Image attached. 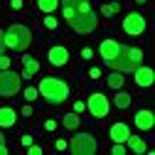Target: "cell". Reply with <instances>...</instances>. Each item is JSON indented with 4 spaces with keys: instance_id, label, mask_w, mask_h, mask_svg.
I'll use <instances>...</instances> for the list:
<instances>
[{
    "instance_id": "4316f807",
    "label": "cell",
    "mask_w": 155,
    "mask_h": 155,
    "mask_svg": "<svg viewBox=\"0 0 155 155\" xmlns=\"http://www.w3.org/2000/svg\"><path fill=\"white\" fill-rule=\"evenodd\" d=\"M84 108H86V104H84V101H76V104H74V111H76V113H81Z\"/></svg>"
},
{
    "instance_id": "7a4b0ae2",
    "label": "cell",
    "mask_w": 155,
    "mask_h": 155,
    "mask_svg": "<svg viewBox=\"0 0 155 155\" xmlns=\"http://www.w3.org/2000/svg\"><path fill=\"white\" fill-rule=\"evenodd\" d=\"M37 94H42L49 104H62V101H67V96H69V86L62 79L45 76V79L40 81V86H37Z\"/></svg>"
},
{
    "instance_id": "f1b7e54d",
    "label": "cell",
    "mask_w": 155,
    "mask_h": 155,
    "mask_svg": "<svg viewBox=\"0 0 155 155\" xmlns=\"http://www.w3.org/2000/svg\"><path fill=\"white\" fill-rule=\"evenodd\" d=\"M8 148H5V138H3V133H0V155H5Z\"/></svg>"
},
{
    "instance_id": "4fadbf2b",
    "label": "cell",
    "mask_w": 155,
    "mask_h": 155,
    "mask_svg": "<svg viewBox=\"0 0 155 155\" xmlns=\"http://www.w3.org/2000/svg\"><path fill=\"white\" fill-rule=\"evenodd\" d=\"M153 123H155V118H153V113H150L148 108H143V111L135 113V126H138L140 130H150Z\"/></svg>"
},
{
    "instance_id": "603a6c76",
    "label": "cell",
    "mask_w": 155,
    "mask_h": 155,
    "mask_svg": "<svg viewBox=\"0 0 155 155\" xmlns=\"http://www.w3.org/2000/svg\"><path fill=\"white\" fill-rule=\"evenodd\" d=\"M25 99L27 101H35L37 99V89H25Z\"/></svg>"
},
{
    "instance_id": "1f68e13d",
    "label": "cell",
    "mask_w": 155,
    "mask_h": 155,
    "mask_svg": "<svg viewBox=\"0 0 155 155\" xmlns=\"http://www.w3.org/2000/svg\"><path fill=\"white\" fill-rule=\"evenodd\" d=\"M10 5H12V10H20V8H22V0H12Z\"/></svg>"
},
{
    "instance_id": "8992f818",
    "label": "cell",
    "mask_w": 155,
    "mask_h": 155,
    "mask_svg": "<svg viewBox=\"0 0 155 155\" xmlns=\"http://www.w3.org/2000/svg\"><path fill=\"white\" fill-rule=\"evenodd\" d=\"M17 91H20V74L0 69V96H15Z\"/></svg>"
},
{
    "instance_id": "5b68a950",
    "label": "cell",
    "mask_w": 155,
    "mask_h": 155,
    "mask_svg": "<svg viewBox=\"0 0 155 155\" xmlns=\"http://www.w3.org/2000/svg\"><path fill=\"white\" fill-rule=\"evenodd\" d=\"M69 148H71L74 155H94L96 153V140H94V135H89V133H79V135L71 138Z\"/></svg>"
},
{
    "instance_id": "e575fe53",
    "label": "cell",
    "mask_w": 155,
    "mask_h": 155,
    "mask_svg": "<svg viewBox=\"0 0 155 155\" xmlns=\"http://www.w3.org/2000/svg\"><path fill=\"white\" fill-rule=\"evenodd\" d=\"M54 145H57V150H64V148H67V143H64V140H57Z\"/></svg>"
},
{
    "instance_id": "ffe728a7",
    "label": "cell",
    "mask_w": 155,
    "mask_h": 155,
    "mask_svg": "<svg viewBox=\"0 0 155 155\" xmlns=\"http://www.w3.org/2000/svg\"><path fill=\"white\" fill-rule=\"evenodd\" d=\"M116 106H118V108H128L130 106V96L126 91H118V94H116Z\"/></svg>"
},
{
    "instance_id": "cb8c5ba5",
    "label": "cell",
    "mask_w": 155,
    "mask_h": 155,
    "mask_svg": "<svg viewBox=\"0 0 155 155\" xmlns=\"http://www.w3.org/2000/svg\"><path fill=\"white\" fill-rule=\"evenodd\" d=\"M45 27L54 30V27H57V20H54V17H45Z\"/></svg>"
},
{
    "instance_id": "52a82bcc",
    "label": "cell",
    "mask_w": 155,
    "mask_h": 155,
    "mask_svg": "<svg viewBox=\"0 0 155 155\" xmlns=\"http://www.w3.org/2000/svg\"><path fill=\"white\" fill-rule=\"evenodd\" d=\"M86 108L91 111V116H96V118H106L108 116V99L104 94H91Z\"/></svg>"
},
{
    "instance_id": "3957f363",
    "label": "cell",
    "mask_w": 155,
    "mask_h": 155,
    "mask_svg": "<svg viewBox=\"0 0 155 155\" xmlns=\"http://www.w3.org/2000/svg\"><path fill=\"white\" fill-rule=\"evenodd\" d=\"M3 42H5V47L15 49V52H25L32 42V35L25 25H10L8 32L3 35Z\"/></svg>"
},
{
    "instance_id": "83f0119b",
    "label": "cell",
    "mask_w": 155,
    "mask_h": 155,
    "mask_svg": "<svg viewBox=\"0 0 155 155\" xmlns=\"http://www.w3.org/2000/svg\"><path fill=\"white\" fill-rule=\"evenodd\" d=\"M30 155H42V148H37V145L30 143Z\"/></svg>"
},
{
    "instance_id": "d4e9b609",
    "label": "cell",
    "mask_w": 155,
    "mask_h": 155,
    "mask_svg": "<svg viewBox=\"0 0 155 155\" xmlns=\"http://www.w3.org/2000/svg\"><path fill=\"white\" fill-rule=\"evenodd\" d=\"M123 153H126V148H123L121 143H116V145H113V155H123Z\"/></svg>"
},
{
    "instance_id": "d6a6232c",
    "label": "cell",
    "mask_w": 155,
    "mask_h": 155,
    "mask_svg": "<svg viewBox=\"0 0 155 155\" xmlns=\"http://www.w3.org/2000/svg\"><path fill=\"white\" fill-rule=\"evenodd\" d=\"M45 128H47V130H54V128H57V123H54V121H47V123H45Z\"/></svg>"
},
{
    "instance_id": "6da1fadb",
    "label": "cell",
    "mask_w": 155,
    "mask_h": 155,
    "mask_svg": "<svg viewBox=\"0 0 155 155\" xmlns=\"http://www.w3.org/2000/svg\"><path fill=\"white\" fill-rule=\"evenodd\" d=\"M111 69H116V71H121V74H126V71H135L140 64H143V52L138 49V47H126V45H121V52L113 57V59H108L106 62Z\"/></svg>"
},
{
    "instance_id": "8d00e7d4",
    "label": "cell",
    "mask_w": 155,
    "mask_h": 155,
    "mask_svg": "<svg viewBox=\"0 0 155 155\" xmlns=\"http://www.w3.org/2000/svg\"><path fill=\"white\" fill-rule=\"evenodd\" d=\"M135 3H140V5H143V3H145V0H135Z\"/></svg>"
},
{
    "instance_id": "ba28073f",
    "label": "cell",
    "mask_w": 155,
    "mask_h": 155,
    "mask_svg": "<svg viewBox=\"0 0 155 155\" xmlns=\"http://www.w3.org/2000/svg\"><path fill=\"white\" fill-rule=\"evenodd\" d=\"M145 30V20L138 15V12H130L123 17V32L126 35H140Z\"/></svg>"
},
{
    "instance_id": "4dcf8cb0",
    "label": "cell",
    "mask_w": 155,
    "mask_h": 155,
    "mask_svg": "<svg viewBox=\"0 0 155 155\" xmlns=\"http://www.w3.org/2000/svg\"><path fill=\"white\" fill-rule=\"evenodd\" d=\"M91 54H94V52H91L89 47H86V49H81V57H84V59H91Z\"/></svg>"
},
{
    "instance_id": "44dd1931",
    "label": "cell",
    "mask_w": 155,
    "mask_h": 155,
    "mask_svg": "<svg viewBox=\"0 0 155 155\" xmlns=\"http://www.w3.org/2000/svg\"><path fill=\"white\" fill-rule=\"evenodd\" d=\"M62 123H64V128H76V126H79V116H76V113H67L62 118Z\"/></svg>"
},
{
    "instance_id": "7402d4cb",
    "label": "cell",
    "mask_w": 155,
    "mask_h": 155,
    "mask_svg": "<svg viewBox=\"0 0 155 155\" xmlns=\"http://www.w3.org/2000/svg\"><path fill=\"white\" fill-rule=\"evenodd\" d=\"M116 10H118V5H116V3H111V5H104V8H101V12H104V15H113Z\"/></svg>"
},
{
    "instance_id": "484cf974",
    "label": "cell",
    "mask_w": 155,
    "mask_h": 155,
    "mask_svg": "<svg viewBox=\"0 0 155 155\" xmlns=\"http://www.w3.org/2000/svg\"><path fill=\"white\" fill-rule=\"evenodd\" d=\"M10 67V59H8V57H3V54H0V69H8Z\"/></svg>"
},
{
    "instance_id": "8fae6325",
    "label": "cell",
    "mask_w": 155,
    "mask_h": 155,
    "mask_svg": "<svg viewBox=\"0 0 155 155\" xmlns=\"http://www.w3.org/2000/svg\"><path fill=\"white\" fill-rule=\"evenodd\" d=\"M99 52H101L104 59L108 62V59H113V57L121 52V45L116 42V40H104V42H101V47H99Z\"/></svg>"
},
{
    "instance_id": "30bf717a",
    "label": "cell",
    "mask_w": 155,
    "mask_h": 155,
    "mask_svg": "<svg viewBox=\"0 0 155 155\" xmlns=\"http://www.w3.org/2000/svg\"><path fill=\"white\" fill-rule=\"evenodd\" d=\"M133 74H135V84H138V86H150V84H153V79H155L153 69H150V67H143V64L135 69Z\"/></svg>"
},
{
    "instance_id": "d590c367",
    "label": "cell",
    "mask_w": 155,
    "mask_h": 155,
    "mask_svg": "<svg viewBox=\"0 0 155 155\" xmlns=\"http://www.w3.org/2000/svg\"><path fill=\"white\" fill-rule=\"evenodd\" d=\"M3 47H5V42H3V32H0V54H3Z\"/></svg>"
},
{
    "instance_id": "9c48e42d",
    "label": "cell",
    "mask_w": 155,
    "mask_h": 155,
    "mask_svg": "<svg viewBox=\"0 0 155 155\" xmlns=\"http://www.w3.org/2000/svg\"><path fill=\"white\" fill-rule=\"evenodd\" d=\"M84 10H89V0H62V12L67 20L74 17L76 12H84Z\"/></svg>"
},
{
    "instance_id": "7c38bea8",
    "label": "cell",
    "mask_w": 155,
    "mask_h": 155,
    "mask_svg": "<svg viewBox=\"0 0 155 155\" xmlns=\"http://www.w3.org/2000/svg\"><path fill=\"white\" fill-rule=\"evenodd\" d=\"M49 62H52L54 67H64V64L69 62V52H67L64 47H52V49H49Z\"/></svg>"
},
{
    "instance_id": "f546056e",
    "label": "cell",
    "mask_w": 155,
    "mask_h": 155,
    "mask_svg": "<svg viewBox=\"0 0 155 155\" xmlns=\"http://www.w3.org/2000/svg\"><path fill=\"white\" fill-rule=\"evenodd\" d=\"M89 76H91V79H99V76H101V71H99V69H96V67H94V69L89 71Z\"/></svg>"
},
{
    "instance_id": "9a60e30c",
    "label": "cell",
    "mask_w": 155,
    "mask_h": 155,
    "mask_svg": "<svg viewBox=\"0 0 155 155\" xmlns=\"http://www.w3.org/2000/svg\"><path fill=\"white\" fill-rule=\"evenodd\" d=\"M22 79H30V76H35L37 74V69H40V64H37V59L35 57H22Z\"/></svg>"
},
{
    "instance_id": "e0dca14e",
    "label": "cell",
    "mask_w": 155,
    "mask_h": 155,
    "mask_svg": "<svg viewBox=\"0 0 155 155\" xmlns=\"http://www.w3.org/2000/svg\"><path fill=\"white\" fill-rule=\"evenodd\" d=\"M126 143L130 145V150H133V153H145V143H143L140 138H135V135H128Z\"/></svg>"
},
{
    "instance_id": "836d02e7",
    "label": "cell",
    "mask_w": 155,
    "mask_h": 155,
    "mask_svg": "<svg viewBox=\"0 0 155 155\" xmlns=\"http://www.w3.org/2000/svg\"><path fill=\"white\" fill-rule=\"evenodd\" d=\"M32 143V135H22V145H30Z\"/></svg>"
},
{
    "instance_id": "2e32d148",
    "label": "cell",
    "mask_w": 155,
    "mask_h": 155,
    "mask_svg": "<svg viewBox=\"0 0 155 155\" xmlns=\"http://www.w3.org/2000/svg\"><path fill=\"white\" fill-rule=\"evenodd\" d=\"M15 118H17V116H15V111L12 108H0V126H3V128H10V126H15Z\"/></svg>"
},
{
    "instance_id": "ac0fdd59",
    "label": "cell",
    "mask_w": 155,
    "mask_h": 155,
    "mask_svg": "<svg viewBox=\"0 0 155 155\" xmlns=\"http://www.w3.org/2000/svg\"><path fill=\"white\" fill-rule=\"evenodd\" d=\"M37 5H40L42 12H54L59 8V0H37Z\"/></svg>"
},
{
    "instance_id": "d6986e66",
    "label": "cell",
    "mask_w": 155,
    "mask_h": 155,
    "mask_svg": "<svg viewBox=\"0 0 155 155\" xmlns=\"http://www.w3.org/2000/svg\"><path fill=\"white\" fill-rule=\"evenodd\" d=\"M108 86H111V89H121V86H123V74H121V71H113V74L108 76Z\"/></svg>"
},
{
    "instance_id": "5bb4252c",
    "label": "cell",
    "mask_w": 155,
    "mask_h": 155,
    "mask_svg": "<svg viewBox=\"0 0 155 155\" xmlns=\"http://www.w3.org/2000/svg\"><path fill=\"white\" fill-rule=\"evenodd\" d=\"M128 135H130V130H128L126 123H113V126H111V138H113L116 143H126Z\"/></svg>"
},
{
    "instance_id": "277c9868",
    "label": "cell",
    "mask_w": 155,
    "mask_h": 155,
    "mask_svg": "<svg viewBox=\"0 0 155 155\" xmlns=\"http://www.w3.org/2000/svg\"><path fill=\"white\" fill-rule=\"evenodd\" d=\"M67 22L74 27V32L89 35V32H94V27H96V15H94V10L89 8V10H84V12H76L74 17H69Z\"/></svg>"
}]
</instances>
